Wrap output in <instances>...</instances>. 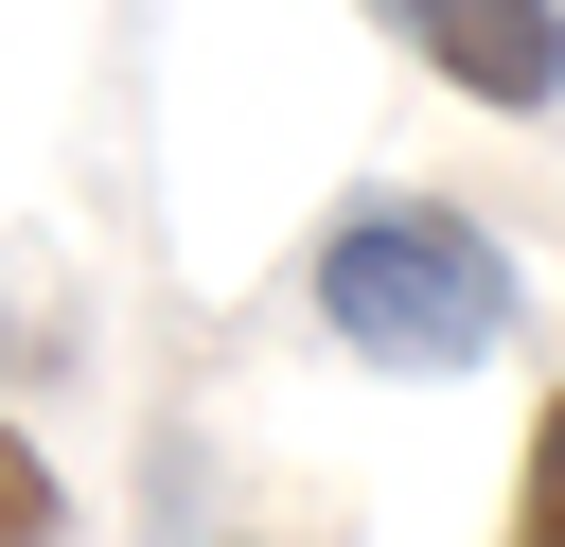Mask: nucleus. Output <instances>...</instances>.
Segmentation results:
<instances>
[{"label": "nucleus", "instance_id": "1", "mask_svg": "<svg viewBox=\"0 0 565 547\" xmlns=\"http://www.w3.org/2000/svg\"><path fill=\"white\" fill-rule=\"evenodd\" d=\"M300 300H318V335H335L353 371H424V388L477 371V353H512V318H530L512 247H494L477 212H441V194H353V212L318 229Z\"/></svg>", "mask_w": 565, "mask_h": 547}, {"label": "nucleus", "instance_id": "2", "mask_svg": "<svg viewBox=\"0 0 565 547\" xmlns=\"http://www.w3.org/2000/svg\"><path fill=\"white\" fill-rule=\"evenodd\" d=\"M459 106H512V124H547L565 106V0H371Z\"/></svg>", "mask_w": 565, "mask_h": 547}, {"label": "nucleus", "instance_id": "3", "mask_svg": "<svg viewBox=\"0 0 565 547\" xmlns=\"http://www.w3.org/2000/svg\"><path fill=\"white\" fill-rule=\"evenodd\" d=\"M0 547H71V476H53V441H18V423H0Z\"/></svg>", "mask_w": 565, "mask_h": 547}, {"label": "nucleus", "instance_id": "4", "mask_svg": "<svg viewBox=\"0 0 565 547\" xmlns=\"http://www.w3.org/2000/svg\"><path fill=\"white\" fill-rule=\"evenodd\" d=\"M512 547H565V388L530 406V476H512Z\"/></svg>", "mask_w": 565, "mask_h": 547}]
</instances>
